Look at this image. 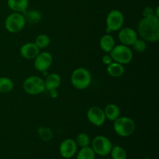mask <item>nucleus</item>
Wrapping results in <instances>:
<instances>
[{"label":"nucleus","instance_id":"f257e3e1","mask_svg":"<svg viewBox=\"0 0 159 159\" xmlns=\"http://www.w3.org/2000/svg\"><path fill=\"white\" fill-rule=\"evenodd\" d=\"M138 34L146 42H157L159 40V17L153 16L143 17L138 25Z\"/></svg>","mask_w":159,"mask_h":159},{"label":"nucleus","instance_id":"f03ea898","mask_svg":"<svg viewBox=\"0 0 159 159\" xmlns=\"http://www.w3.org/2000/svg\"><path fill=\"white\" fill-rule=\"evenodd\" d=\"M113 130L115 133L122 138L130 137L136 130V124L129 116H119L113 121Z\"/></svg>","mask_w":159,"mask_h":159},{"label":"nucleus","instance_id":"7ed1b4c3","mask_svg":"<svg viewBox=\"0 0 159 159\" xmlns=\"http://www.w3.org/2000/svg\"><path fill=\"white\" fill-rule=\"evenodd\" d=\"M71 85L79 90L88 88L92 82V75L88 69L85 68H78L74 70L71 76Z\"/></svg>","mask_w":159,"mask_h":159},{"label":"nucleus","instance_id":"20e7f679","mask_svg":"<svg viewBox=\"0 0 159 159\" xmlns=\"http://www.w3.org/2000/svg\"><path fill=\"white\" fill-rule=\"evenodd\" d=\"M110 54L113 61L118 62L124 65L131 62L134 57L132 50L129 48V46L124 44L115 45L113 50L110 52Z\"/></svg>","mask_w":159,"mask_h":159},{"label":"nucleus","instance_id":"39448f33","mask_svg":"<svg viewBox=\"0 0 159 159\" xmlns=\"http://www.w3.org/2000/svg\"><path fill=\"white\" fill-rule=\"evenodd\" d=\"M26 22L23 13L12 12L9 14L5 20V28L6 30L12 34L20 32L24 28Z\"/></svg>","mask_w":159,"mask_h":159},{"label":"nucleus","instance_id":"423d86ee","mask_svg":"<svg viewBox=\"0 0 159 159\" xmlns=\"http://www.w3.org/2000/svg\"><path fill=\"white\" fill-rule=\"evenodd\" d=\"M24 91L31 96H37L45 91L44 80L40 76L32 75L26 78L23 84Z\"/></svg>","mask_w":159,"mask_h":159},{"label":"nucleus","instance_id":"0eeeda50","mask_svg":"<svg viewBox=\"0 0 159 159\" xmlns=\"http://www.w3.org/2000/svg\"><path fill=\"white\" fill-rule=\"evenodd\" d=\"M91 148L96 155L105 157L110 155L113 144L108 138L102 135H98L91 141Z\"/></svg>","mask_w":159,"mask_h":159},{"label":"nucleus","instance_id":"6e6552de","mask_svg":"<svg viewBox=\"0 0 159 159\" xmlns=\"http://www.w3.org/2000/svg\"><path fill=\"white\" fill-rule=\"evenodd\" d=\"M124 23V14L118 9H113L108 13L106 20L107 32L118 31L122 28Z\"/></svg>","mask_w":159,"mask_h":159},{"label":"nucleus","instance_id":"1a4fd4ad","mask_svg":"<svg viewBox=\"0 0 159 159\" xmlns=\"http://www.w3.org/2000/svg\"><path fill=\"white\" fill-rule=\"evenodd\" d=\"M53 63V56L48 51H42L34 58V67L40 72L47 71Z\"/></svg>","mask_w":159,"mask_h":159},{"label":"nucleus","instance_id":"9d476101","mask_svg":"<svg viewBox=\"0 0 159 159\" xmlns=\"http://www.w3.org/2000/svg\"><path fill=\"white\" fill-rule=\"evenodd\" d=\"M78 151V145L75 141L71 138L65 139L59 146V152L62 158L70 159L76 155Z\"/></svg>","mask_w":159,"mask_h":159},{"label":"nucleus","instance_id":"9b49d317","mask_svg":"<svg viewBox=\"0 0 159 159\" xmlns=\"http://www.w3.org/2000/svg\"><path fill=\"white\" fill-rule=\"evenodd\" d=\"M88 120L96 127H101L105 123L106 118L104 110L99 107H92L87 111Z\"/></svg>","mask_w":159,"mask_h":159},{"label":"nucleus","instance_id":"f8f14e48","mask_svg":"<svg viewBox=\"0 0 159 159\" xmlns=\"http://www.w3.org/2000/svg\"><path fill=\"white\" fill-rule=\"evenodd\" d=\"M118 38L121 44L126 46H132L134 43L138 38V34L136 30L131 27H124L120 30Z\"/></svg>","mask_w":159,"mask_h":159},{"label":"nucleus","instance_id":"ddd939ff","mask_svg":"<svg viewBox=\"0 0 159 159\" xmlns=\"http://www.w3.org/2000/svg\"><path fill=\"white\" fill-rule=\"evenodd\" d=\"M20 55L27 60H33L40 53V49L33 42H28L21 46L20 50Z\"/></svg>","mask_w":159,"mask_h":159},{"label":"nucleus","instance_id":"4468645a","mask_svg":"<svg viewBox=\"0 0 159 159\" xmlns=\"http://www.w3.org/2000/svg\"><path fill=\"white\" fill-rule=\"evenodd\" d=\"M61 84V78L57 73H51L48 75L44 79L45 89L53 90L57 89Z\"/></svg>","mask_w":159,"mask_h":159},{"label":"nucleus","instance_id":"2eb2a0df","mask_svg":"<svg viewBox=\"0 0 159 159\" xmlns=\"http://www.w3.org/2000/svg\"><path fill=\"white\" fill-rule=\"evenodd\" d=\"M7 6L12 12L24 13L29 6V0H7Z\"/></svg>","mask_w":159,"mask_h":159},{"label":"nucleus","instance_id":"dca6fc26","mask_svg":"<svg viewBox=\"0 0 159 159\" xmlns=\"http://www.w3.org/2000/svg\"><path fill=\"white\" fill-rule=\"evenodd\" d=\"M115 45H116V43H115L114 38H113V36L109 34L102 36L99 40L100 48L102 49V51H103L107 54H110V52L113 50Z\"/></svg>","mask_w":159,"mask_h":159},{"label":"nucleus","instance_id":"f3484780","mask_svg":"<svg viewBox=\"0 0 159 159\" xmlns=\"http://www.w3.org/2000/svg\"><path fill=\"white\" fill-rule=\"evenodd\" d=\"M107 71L110 76L114 78H118L122 76L125 72V68L124 65L118 62L113 61L111 64L107 65Z\"/></svg>","mask_w":159,"mask_h":159},{"label":"nucleus","instance_id":"a211bd4d","mask_svg":"<svg viewBox=\"0 0 159 159\" xmlns=\"http://www.w3.org/2000/svg\"><path fill=\"white\" fill-rule=\"evenodd\" d=\"M106 118L110 121H114L120 116V110L116 104H108L104 109Z\"/></svg>","mask_w":159,"mask_h":159},{"label":"nucleus","instance_id":"6ab92c4d","mask_svg":"<svg viewBox=\"0 0 159 159\" xmlns=\"http://www.w3.org/2000/svg\"><path fill=\"white\" fill-rule=\"evenodd\" d=\"M26 22H28L30 24H36L40 21L42 18V15L40 12L37 9H30L24 12L23 14Z\"/></svg>","mask_w":159,"mask_h":159},{"label":"nucleus","instance_id":"aec40b11","mask_svg":"<svg viewBox=\"0 0 159 159\" xmlns=\"http://www.w3.org/2000/svg\"><path fill=\"white\" fill-rule=\"evenodd\" d=\"M14 88V83L10 78L0 77V93H9Z\"/></svg>","mask_w":159,"mask_h":159},{"label":"nucleus","instance_id":"412c9836","mask_svg":"<svg viewBox=\"0 0 159 159\" xmlns=\"http://www.w3.org/2000/svg\"><path fill=\"white\" fill-rule=\"evenodd\" d=\"M76 159H96V153L90 146L81 148L76 155Z\"/></svg>","mask_w":159,"mask_h":159},{"label":"nucleus","instance_id":"4be33fe9","mask_svg":"<svg viewBox=\"0 0 159 159\" xmlns=\"http://www.w3.org/2000/svg\"><path fill=\"white\" fill-rule=\"evenodd\" d=\"M110 155L112 159H127V153L125 149L119 145L113 146Z\"/></svg>","mask_w":159,"mask_h":159},{"label":"nucleus","instance_id":"5701e85b","mask_svg":"<svg viewBox=\"0 0 159 159\" xmlns=\"http://www.w3.org/2000/svg\"><path fill=\"white\" fill-rule=\"evenodd\" d=\"M35 44L38 47L39 49H45L51 43V38L48 35L45 34H39L35 39Z\"/></svg>","mask_w":159,"mask_h":159},{"label":"nucleus","instance_id":"b1692460","mask_svg":"<svg viewBox=\"0 0 159 159\" xmlns=\"http://www.w3.org/2000/svg\"><path fill=\"white\" fill-rule=\"evenodd\" d=\"M37 134L40 139L45 142L50 141L53 138V132L51 129L48 127H45V126H41V127H38Z\"/></svg>","mask_w":159,"mask_h":159},{"label":"nucleus","instance_id":"393cba45","mask_svg":"<svg viewBox=\"0 0 159 159\" xmlns=\"http://www.w3.org/2000/svg\"><path fill=\"white\" fill-rule=\"evenodd\" d=\"M75 142L77 144L78 147L85 148L89 147L91 144V140L89 136L86 133H80L76 137Z\"/></svg>","mask_w":159,"mask_h":159},{"label":"nucleus","instance_id":"a878e982","mask_svg":"<svg viewBox=\"0 0 159 159\" xmlns=\"http://www.w3.org/2000/svg\"><path fill=\"white\" fill-rule=\"evenodd\" d=\"M133 49L138 53H142L147 49V43L144 40L141 39H137L136 41L132 44Z\"/></svg>","mask_w":159,"mask_h":159},{"label":"nucleus","instance_id":"bb28decb","mask_svg":"<svg viewBox=\"0 0 159 159\" xmlns=\"http://www.w3.org/2000/svg\"><path fill=\"white\" fill-rule=\"evenodd\" d=\"M143 17H151L155 15V9L151 6H146L142 11Z\"/></svg>","mask_w":159,"mask_h":159},{"label":"nucleus","instance_id":"cd10ccee","mask_svg":"<svg viewBox=\"0 0 159 159\" xmlns=\"http://www.w3.org/2000/svg\"><path fill=\"white\" fill-rule=\"evenodd\" d=\"M102 61L104 65H106L107 66L108 65L111 64L113 61V60L110 54H107L105 55H103V57H102Z\"/></svg>","mask_w":159,"mask_h":159},{"label":"nucleus","instance_id":"c85d7f7f","mask_svg":"<svg viewBox=\"0 0 159 159\" xmlns=\"http://www.w3.org/2000/svg\"><path fill=\"white\" fill-rule=\"evenodd\" d=\"M49 95L52 99H56V98L58 96V93H57V89H53L50 90L49 91Z\"/></svg>","mask_w":159,"mask_h":159},{"label":"nucleus","instance_id":"c756f323","mask_svg":"<svg viewBox=\"0 0 159 159\" xmlns=\"http://www.w3.org/2000/svg\"><path fill=\"white\" fill-rule=\"evenodd\" d=\"M143 159H152V158H143Z\"/></svg>","mask_w":159,"mask_h":159}]
</instances>
